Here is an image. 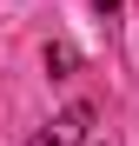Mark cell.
I'll return each mask as SVG.
<instances>
[{
	"label": "cell",
	"mask_w": 139,
	"mask_h": 146,
	"mask_svg": "<svg viewBox=\"0 0 139 146\" xmlns=\"http://www.w3.org/2000/svg\"><path fill=\"white\" fill-rule=\"evenodd\" d=\"M86 126H93V113H86V106H66L60 119H46V133H40L33 146H86Z\"/></svg>",
	"instance_id": "obj_1"
},
{
	"label": "cell",
	"mask_w": 139,
	"mask_h": 146,
	"mask_svg": "<svg viewBox=\"0 0 139 146\" xmlns=\"http://www.w3.org/2000/svg\"><path fill=\"white\" fill-rule=\"evenodd\" d=\"M93 7H99V13H119V7H126V0H93Z\"/></svg>",
	"instance_id": "obj_2"
}]
</instances>
